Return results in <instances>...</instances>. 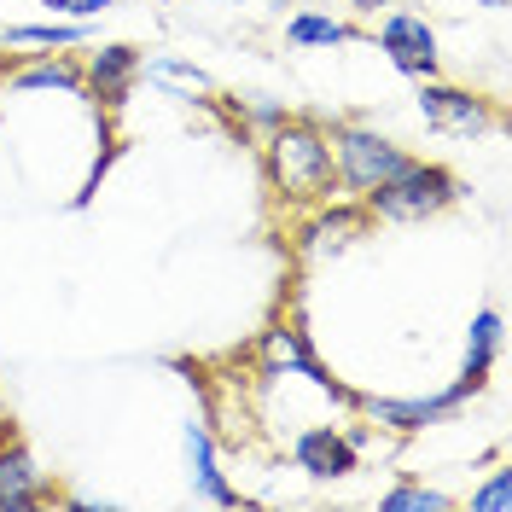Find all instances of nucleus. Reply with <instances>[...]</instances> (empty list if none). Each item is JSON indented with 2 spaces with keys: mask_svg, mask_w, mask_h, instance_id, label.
Masks as SVG:
<instances>
[{
  "mask_svg": "<svg viewBox=\"0 0 512 512\" xmlns=\"http://www.w3.org/2000/svg\"><path fill=\"white\" fill-rule=\"evenodd\" d=\"M268 175L286 198H326L338 187L332 175V140L309 123H274L268 134Z\"/></svg>",
  "mask_w": 512,
  "mask_h": 512,
  "instance_id": "1",
  "label": "nucleus"
},
{
  "mask_svg": "<svg viewBox=\"0 0 512 512\" xmlns=\"http://www.w3.org/2000/svg\"><path fill=\"white\" fill-rule=\"evenodd\" d=\"M361 198H367V210L384 216V222H425V216H437L443 204L460 198V181L448 169H437V163H408L402 175L379 181V187L361 192Z\"/></svg>",
  "mask_w": 512,
  "mask_h": 512,
  "instance_id": "2",
  "label": "nucleus"
},
{
  "mask_svg": "<svg viewBox=\"0 0 512 512\" xmlns=\"http://www.w3.org/2000/svg\"><path fill=\"white\" fill-rule=\"evenodd\" d=\"M408 163L414 158L402 146H390L384 134H373V128H338L332 134V175H338V187H350V192H373L379 181L402 175Z\"/></svg>",
  "mask_w": 512,
  "mask_h": 512,
  "instance_id": "3",
  "label": "nucleus"
},
{
  "mask_svg": "<svg viewBox=\"0 0 512 512\" xmlns=\"http://www.w3.org/2000/svg\"><path fill=\"white\" fill-rule=\"evenodd\" d=\"M483 384L478 379H460L448 384L443 396H419V402H390V396H361V414L373 419V425H384V431H396V437H414V431H425V425H443V419H454L472 396H478Z\"/></svg>",
  "mask_w": 512,
  "mask_h": 512,
  "instance_id": "4",
  "label": "nucleus"
},
{
  "mask_svg": "<svg viewBox=\"0 0 512 512\" xmlns=\"http://www.w3.org/2000/svg\"><path fill=\"white\" fill-rule=\"evenodd\" d=\"M419 111H425V123L437 128V134H460V140H472V134H489V128H495V111H489L478 94H466V88H443L437 76H425V88H419Z\"/></svg>",
  "mask_w": 512,
  "mask_h": 512,
  "instance_id": "5",
  "label": "nucleus"
},
{
  "mask_svg": "<svg viewBox=\"0 0 512 512\" xmlns=\"http://www.w3.org/2000/svg\"><path fill=\"white\" fill-rule=\"evenodd\" d=\"M262 367H274V373L286 367V373L309 379L315 390H326V396H332V402H344V408L355 402V396L344 390V384H332V379H326V367L315 361L309 338H303V326H268V332H262Z\"/></svg>",
  "mask_w": 512,
  "mask_h": 512,
  "instance_id": "6",
  "label": "nucleus"
},
{
  "mask_svg": "<svg viewBox=\"0 0 512 512\" xmlns=\"http://www.w3.org/2000/svg\"><path fill=\"white\" fill-rule=\"evenodd\" d=\"M379 41H384V53H390V64H396L402 76H419V82L437 76V35H431L425 18H414V12H384Z\"/></svg>",
  "mask_w": 512,
  "mask_h": 512,
  "instance_id": "7",
  "label": "nucleus"
},
{
  "mask_svg": "<svg viewBox=\"0 0 512 512\" xmlns=\"http://www.w3.org/2000/svg\"><path fill=\"white\" fill-rule=\"evenodd\" d=\"M291 454H297V466H303L315 483H338V478H350L355 472V448L344 443V431H332V425H309V431H297Z\"/></svg>",
  "mask_w": 512,
  "mask_h": 512,
  "instance_id": "8",
  "label": "nucleus"
},
{
  "mask_svg": "<svg viewBox=\"0 0 512 512\" xmlns=\"http://www.w3.org/2000/svg\"><path fill=\"white\" fill-rule=\"evenodd\" d=\"M187 460H192V483H198L204 501H216V507H239V489L222 478V466H216V443H210V425H204V419H192L187 425Z\"/></svg>",
  "mask_w": 512,
  "mask_h": 512,
  "instance_id": "9",
  "label": "nucleus"
},
{
  "mask_svg": "<svg viewBox=\"0 0 512 512\" xmlns=\"http://www.w3.org/2000/svg\"><path fill=\"white\" fill-rule=\"evenodd\" d=\"M41 501H47V495H41L35 460L18 443H6L0 448V512H35Z\"/></svg>",
  "mask_w": 512,
  "mask_h": 512,
  "instance_id": "10",
  "label": "nucleus"
},
{
  "mask_svg": "<svg viewBox=\"0 0 512 512\" xmlns=\"http://www.w3.org/2000/svg\"><path fill=\"white\" fill-rule=\"evenodd\" d=\"M134 70H140V53H134V47H105V53H94V64H88V76H82V82H88L99 99H111V105H117Z\"/></svg>",
  "mask_w": 512,
  "mask_h": 512,
  "instance_id": "11",
  "label": "nucleus"
},
{
  "mask_svg": "<svg viewBox=\"0 0 512 512\" xmlns=\"http://www.w3.org/2000/svg\"><path fill=\"white\" fill-rule=\"evenodd\" d=\"M495 355H501V309H483L472 320V344H466V379H489V367H495Z\"/></svg>",
  "mask_w": 512,
  "mask_h": 512,
  "instance_id": "12",
  "label": "nucleus"
},
{
  "mask_svg": "<svg viewBox=\"0 0 512 512\" xmlns=\"http://www.w3.org/2000/svg\"><path fill=\"white\" fill-rule=\"evenodd\" d=\"M82 35V24H6L0 47H76Z\"/></svg>",
  "mask_w": 512,
  "mask_h": 512,
  "instance_id": "13",
  "label": "nucleus"
},
{
  "mask_svg": "<svg viewBox=\"0 0 512 512\" xmlns=\"http://www.w3.org/2000/svg\"><path fill=\"white\" fill-rule=\"evenodd\" d=\"M286 35L297 41V47H344V41H355L350 24H338V18H320V12H297L286 24Z\"/></svg>",
  "mask_w": 512,
  "mask_h": 512,
  "instance_id": "14",
  "label": "nucleus"
},
{
  "mask_svg": "<svg viewBox=\"0 0 512 512\" xmlns=\"http://www.w3.org/2000/svg\"><path fill=\"white\" fill-rule=\"evenodd\" d=\"M18 88H64V94H76V88H82V70L64 64V59L30 64V70H18Z\"/></svg>",
  "mask_w": 512,
  "mask_h": 512,
  "instance_id": "15",
  "label": "nucleus"
},
{
  "mask_svg": "<svg viewBox=\"0 0 512 512\" xmlns=\"http://www.w3.org/2000/svg\"><path fill=\"white\" fill-rule=\"evenodd\" d=\"M350 233H361V216H350V210H338V216H320V222L309 227V251H332V245H344Z\"/></svg>",
  "mask_w": 512,
  "mask_h": 512,
  "instance_id": "16",
  "label": "nucleus"
},
{
  "mask_svg": "<svg viewBox=\"0 0 512 512\" xmlns=\"http://www.w3.org/2000/svg\"><path fill=\"white\" fill-rule=\"evenodd\" d=\"M379 507L384 512H448L454 501H448V495H437V489H390Z\"/></svg>",
  "mask_w": 512,
  "mask_h": 512,
  "instance_id": "17",
  "label": "nucleus"
},
{
  "mask_svg": "<svg viewBox=\"0 0 512 512\" xmlns=\"http://www.w3.org/2000/svg\"><path fill=\"white\" fill-rule=\"evenodd\" d=\"M146 76H158V82H181V88H210V76L198 70V64H181V59H146Z\"/></svg>",
  "mask_w": 512,
  "mask_h": 512,
  "instance_id": "18",
  "label": "nucleus"
},
{
  "mask_svg": "<svg viewBox=\"0 0 512 512\" xmlns=\"http://www.w3.org/2000/svg\"><path fill=\"white\" fill-rule=\"evenodd\" d=\"M472 507L478 512H512V472H495V478L472 495Z\"/></svg>",
  "mask_w": 512,
  "mask_h": 512,
  "instance_id": "19",
  "label": "nucleus"
},
{
  "mask_svg": "<svg viewBox=\"0 0 512 512\" xmlns=\"http://www.w3.org/2000/svg\"><path fill=\"white\" fill-rule=\"evenodd\" d=\"M47 6H53V12H76V18H99L111 0H47Z\"/></svg>",
  "mask_w": 512,
  "mask_h": 512,
  "instance_id": "20",
  "label": "nucleus"
},
{
  "mask_svg": "<svg viewBox=\"0 0 512 512\" xmlns=\"http://www.w3.org/2000/svg\"><path fill=\"white\" fill-rule=\"evenodd\" d=\"M251 123L274 128V123H286V111H280V105H268V99H256V105H251Z\"/></svg>",
  "mask_w": 512,
  "mask_h": 512,
  "instance_id": "21",
  "label": "nucleus"
},
{
  "mask_svg": "<svg viewBox=\"0 0 512 512\" xmlns=\"http://www.w3.org/2000/svg\"><path fill=\"white\" fill-rule=\"evenodd\" d=\"M379 6H390V0H355V12H379Z\"/></svg>",
  "mask_w": 512,
  "mask_h": 512,
  "instance_id": "22",
  "label": "nucleus"
},
{
  "mask_svg": "<svg viewBox=\"0 0 512 512\" xmlns=\"http://www.w3.org/2000/svg\"><path fill=\"white\" fill-rule=\"evenodd\" d=\"M222 6H245V0H222Z\"/></svg>",
  "mask_w": 512,
  "mask_h": 512,
  "instance_id": "23",
  "label": "nucleus"
},
{
  "mask_svg": "<svg viewBox=\"0 0 512 512\" xmlns=\"http://www.w3.org/2000/svg\"><path fill=\"white\" fill-rule=\"evenodd\" d=\"M274 6H286V0H274Z\"/></svg>",
  "mask_w": 512,
  "mask_h": 512,
  "instance_id": "24",
  "label": "nucleus"
}]
</instances>
